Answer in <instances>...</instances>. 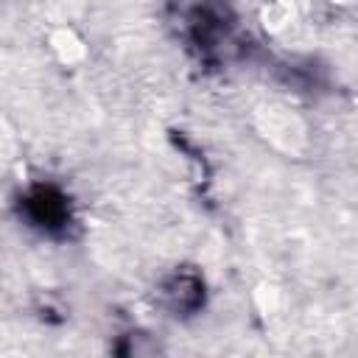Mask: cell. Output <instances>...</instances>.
Instances as JSON below:
<instances>
[{
    "label": "cell",
    "mask_w": 358,
    "mask_h": 358,
    "mask_svg": "<svg viewBox=\"0 0 358 358\" xmlns=\"http://www.w3.org/2000/svg\"><path fill=\"white\" fill-rule=\"evenodd\" d=\"M168 25L204 67H224L246 53V36L229 0H171Z\"/></svg>",
    "instance_id": "obj_1"
},
{
    "label": "cell",
    "mask_w": 358,
    "mask_h": 358,
    "mask_svg": "<svg viewBox=\"0 0 358 358\" xmlns=\"http://www.w3.org/2000/svg\"><path fill=\"white\" fill-rule=\"evenodd\" d=\"M17 215L36 232L67 241L76 227L70 196L53 182H34L17 196Z\"/></svg>",
    "instance_id": "obj_2"
},
{
    "label": "cell",
    "mask_w": 358,
    "mask_h": 358,
    "mask_svg": "<svg viewBox=\"0 0 358 358\" xmlns=\"http://www.w3.org/2000/svg\"><path fill=\"white\" fill-rule=\"evenodd\" d=\"M159 302L165 310H171L173 316H196L204 302H207V285H204V277L196 266H176L162 282H159V291H157Z\"/></svg>",
    "instance_id": "obj_3"
}]
</instances>
